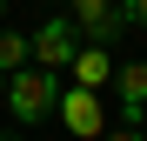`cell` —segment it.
I'll return each mask as SVG.
<instances>
[{
	"label": "cell",
	"instance_id": "cell-10",
	"mask_svg": "<svg viewBox=\"0 0 147 141\" xmlns=\"http://www.w3.org/2000/svg\"><path fill=\"white\" fill-rule=\"evenodd\" d=\"M0 20H7V0H0Z\"/></svg>",
	"mask_w": 147,
	"mask_h": 141
},
{
	"label": "cell",
	"instance_id": "cell-9",
	"mask_svg": "<svg viewBox=\"0 0 147 141\" xmlns=\"http://www.w3.org/2000/svg\"><path fill=\"white\" fill-rule=\"evenodd\" d=\"M0 141H27V128H7V134H0Z\"/></svg>",
	"mask_w": 147,
	"mask_h": 141
},
{
	"label": "cell",
	"instance_id": "cell-11",
	"mask_svg": "<svg viewBox=\"0 0 147 141\" xmlns=\"http://www.w3.org/2000/svg\"><path fill=\"white\" fill-rule=\"evenodd\" d=\"M0 94H7V74H0Z\"/></svg>",
	"mask_w": 147,
	"mask_h": 141
},
{
	"label": "cell",
	"instance_id": "cell-1",
	"mask_svg": "<svg viewBox=\"0 0 147 141\" xmlns=\"http://www.w3.org/2000/svg\"><path fill=\"white\" fill-rule=\"evenodd\" d=\"M54 101H60V74L54 67H20V74L7 81V108H13V128H34V121H47L54 114Z\"/></svg>",
	"mask_w": 147,
	"mask_h": 141
},
{
	"label": "cell",
	"instance_id": "cell-5",
	"mask_svg": "<svg viewBox=\"0 0 147 141\" xmlns=\"http://www.w3.org/2000/svg\"><path fill=\"white\" fill-rule=\"evenodd\" d=\"M67 74H74V87H94V94H100V87L114 81V61L100 54V47H80V61H74Z\"/></svg>",
	"mask_w": 147,
	"mask_h": 141
},
{
	"label": "cell",
	"instance_id": "cell-2",
	"mask_svg": "<svg viewBox=\"0 0 147 141\" xmlns=\"http://www.w3.org/2000/svg\"><path fill=\"white\" fill-rule=\"evenodd\" d=\"M34 61L54 67V74H67L74 61H80V27H74V14H54L34 27Z\"/></svg>",
	"mask_w": 147,
	"mask_h": 141
},
{
	"label": "cell",
	"instance_id": "cell-3",
	"mask_svg": "<svg viewBox=\"0 0 147 141\" xmlns=\"http://www.w3.org/2000/svg\"><path fill=\"white\" fill-rule=\"evenodd\" d=\"M74 27H80V40L107 47V40H120L127 14H120V0H74Z\"/></svg>",
	"mask_w": 147,
	"mask_h": 141
},
{
	"label": "cell",
	"instance_id": "cell-7",
	"mask_svg": "<svg viewBox=\"0 0 147 141\" xmlns=\"http://www.w3.org/2000/svg\"><path fill=\"white\" fill-rule=\"evenodd\" d=\"M120 14H127V27H147V0H120Z\"/></svg>",
	"mask_w": 147,
	"mask_h": 141
},
{
	"label": "cell",
	"instance_id": "cell-4",
	"mask_svg": "<svg viewBox=\"0 0 147 141\" xmlns=\"http://www.w3.org/2000/svg\"><path fill=\"white\" fill-rule=\"evenodd\" d=\"M54 114H60L67 134H107V114H100V94H94V87H67L54 101Z\"/></svg>",
	"mask_w": 147,
	"mask_h": 141
},
{
	"label": "cell",
	"instance_id": "cell-8",
	"mask_svg": "<svg viewBox=\"0 0 147 141\" xmlns=\"http://www.w3.org/2000/svg\"><path fill=\"white\" fill-rule=\"evenodd\" d=\"M107 141H147V128H114Z\"/></svg>",
	"mask_w": 147,
	"mask_h": 141
},
{
	"label": "cell",
	"instance_id": "cell-12",
	"mask_svg": "<svg viewBox=\"0 0 147 141\" xmlns=\"http://www.w3.org/2000/svg\"><path fill=\"white\" fill-rule=\"evenodd\" d=\"M140 128H147V121H140Z\"/></svg>",
	"mask_w": 147,
	"mask_h": 141
},
{
	"label": "cell",
	"instance_id": "cell-6",
	"mask_svg": "<svg viewBox=\"0 0 147 141\" xmlns=\"http://www.w3.org/2000/svg\"><path fill=\"white\" fill-rule=\"evenodd\" d=\"M20 67H34V34L0 27V74H20Z\"/></svg>",
	"mask_w": 147,
	"mask_h": 141
}]
</instances>
